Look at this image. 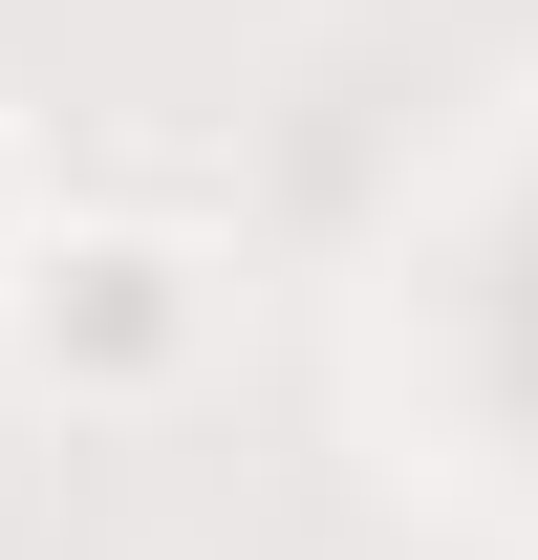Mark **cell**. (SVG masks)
I'll use <instances>...</instances> for the list:
<instances>
[{"instance_id": "cell-1", "label": "cell", "mask_w": 538, "mask_h": 560, "mask_svg": "<svg viewBox=\"0 0 538 560\" xmlns=\"http://www.w3.org/2000/svg\"><path fill=\"white\" fill-rule=\"evenodd\" d=\"M44 346H86V366H151V346H173V259H151V237H86V259L44 280Z\"/></svg>"}]
</instances>
